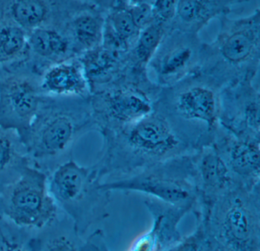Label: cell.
<instances>
[{
    "label": "cell",
    "instance_id": "cell-1",
    "mask_svg": "<svg viewBox=\"0 0 260 251\" xmlns=\"http://www.w3.org/2000/svg\"><path fill=\"white\" fill-rule=\"evenodd\" d=\"M101 134L103 148L95 164L103 176L130 174L160 161L194 153L200 148L197 137L157 103L151 114L138 122Z\"/></svg>",
    "mask_w": 260,
    "mask_h": 251
},
{
    "label": "cell",
    "instance_id": "cell-2",
    "mask_svg": "<svg viewBox=\"0 0 260 251\" xmlns=\"http://www.w3.org/2000/svg\"><path fill=\"white\" fill-rule=\"evenodd\" d=\"M89 97L44 94L34 120L19 135L35 167L57 159L81 135L95 129Z\"/></svg>",
    "mask_w": 260,
    "mask_h": 251
},
{
    "label": "cell",
    "instance_id": "cell-3",
    "mask_svg": "<svg viewBox=\"0 0 260 251\" xmlns=\"http://www.w3.org/2000/svg\"><path fill=\"white\" fill-rule=\"evenodd\" d=\"M259 186L236 185L207 207H194L211 250L260 249Z\"/></svg>",
    "mask_w": 260,
    "mask_h": 251
},
{
    "label": "cell",
    "instance_id": "cell-4",
    "mask_svg": "<svg viewBox=\"0 0 260 251\" xmlns=\"http://www.w3.org/2000/svg\"><path fill=\"white\" fill-rule=\"evenodd\" d=\"M103 178L96 164L83 167L73 159L57 166L48 177L57 207L71 219L80 237L92 225L109 217L111 192L102 187Z\"/></svg>",
    "mask_w": 260,
    "mask_h": 251
},
{
    "label": "cell",
    "instance_id": "cell-5",
    "mask_svg": "<svg viewBox=\"0 0 260 251\" xmlns=\"http://www.w3.org/2000/svg\"><path fill=\"white\" fill-rule=\"evenodd\" d=\"M108 191L143 193L162 202L194 209L199 199L197 169L194 153L156 163L135 173L102 182Z\"/></svg>",
    "mask_w": 260,
    "mask_h": 251
},
{
    "label": "cell",
    "instance_id": "cell-6",
    "mask_svg": "<svg viewBox=\"0 0 260 251\" xmlns=\"http://www.w3.org/2000/svg\"><path fill=\"white\" fill-rule=\"evenodd\" d=\"M162 88L149 77L124 75L103 89L90 94L95 129L100 133L138 122L154 111Z\"/></svg>",
    "mask_w": 260,
    "mask_h": 251
},
{
    "label": "cell",
    "instance_id": "cell-7",
    "mask_svg": "<svg viewBox=\"0 0 260 251\" xmlns=\"http://www.w3.org/2000/svg\"><path fill=\"white\" fill-rule=\"evenodd\" d=\"M220 18V30L211 44H204L203 58L220 60L221 67L213 75L218 79L222 66L229 82L250 74H257L259 66L260 10L247 16Z\"/></svg>",
    "mask_w": 260,
    "mask_h": 251
},
{
    "label": "cell",
    "instance_id": "cell-8",
    "mask_svg": "<svg viewBox=\"0 0 260 251\" xmlns=\"http://www.w3.org/2000/svg\"><path fill=\"white\" fill-rule=\"evenodd\" d=\"M58 210L46 172L34 165L0 190V219L19 228L42 229L57 219Z\"/></svg>",
    "mask_w": 260,
    "mask_h": 251
},
{
    "label": "cell",
    "instance_id": "cell-9",
    "mask_svg": "<svg viewBox=\"0 0 260 251\" xmlns=\"http://www.w3.org/2000/svg\"><path fill=\"white\" fill-rule=\"evenodd\" d=\"M224 86L215 78L198 71L170 88H162L157 103L180 123H201L213 140L218 129L220 93Z\"/></svg>",
    "mask_w": 260,
    "mask_h": 251
},
{
    "label": "cell",
    "instance_id": "cell-10",
    "mask_svg": "<svg viewBox=\"0 0 260 251\" xmlns=\"http://www.w3.org/2000/svg\"><path fill=\"white\" fill-rule=\"evenodd\" d=\"M44 93L41 76L23 60L0 67V126L22 135L34 120Z\"/></svg>",
    "mask_w": 260,
    "mask_h": 251
},
{
    "label": "cell",
    "instance_id": "cell-11",
    "mask_svg": "<svg viewBox=\"0 0 260 251\" xmlns=\"http://www.w3.org/2000/svg\"><path fill=\"white\" fill-rule=\"evenodd\" d=\"M204 44L199 33L170 27L147 66L153 83L170 88L200 70Z\"/></svg>",
    "mask_w": 260,
    "mask_h": 251
},
{
    "label": "cell",
    "instance_id": "cell-12",
    "mask_svg": "<svg viewBox=\"0 0 260 251\" xmlns=\"http://www.w3.org/2000/svg\"><path fill=\"white\" fill-rule=\"evenodd\" d=\"M257 74L234 79L220 93L219 125L243 138L259 139V89L253 82Z\"/></svg>",
    "mask_w": 260,
    "mask_h": 251
},
{
    "label": "cell",
    "instance_id": "cell-13",
    "mask_svg": "<svg viewBox=\"0 0 260 251\" xmlns=\"http://www.w3.org/2000/svg\"><path fill=\"white\" fill-rule=\"evenodd\" d=\"M95 6L86 0H0V21L28 33L41 27H64L74 15Z\"/></svg>",
    "mask_w": 260,
    "mask_h": 251
},
{
    "label": "cell",
    "instance_id": "cell-14",
    "mask_svg": "<svg viewBox=\"0 0 260 251\" xmlns=\"http://www.w3.org/2000/svg\"><path fill=\"white\" fill-rule=\"evenodd\" d=\"M211 144L237 184L249 187L259 186V139L237 136L219 126Z\"/></svg>",
    "mask_w": 260,
    "mask_h": 251
},
{
    "label": "cell",
    "instance_id": "cell-15",
    "mask_svg": "<svg viewBox=\"0 0 260 251\" xmlns=\"http://www.w3.org/2000/svg\"><path fill=\"white\" fill-rule=\"evenodd\" d=\"M144 204L151 214L153 224L149 231L137 237L131 250H173L182 239L178 224L191 208L147 196Z\"/></svg>",
    "mask_w": 260,
    "mask_h": 251
},
{
    "label": "cell",
    "instance_id": "cell-16",
    "mask_svg": "<svg viewBox=\"0 0 260 251\" xmlns=\"http://www.w3.org/2000/svg\"><path fill=\"white\" fill-rule=\"evenodd\" d=\"M77 57L64 27H41L28 33L24 62L39 76L49 67Z\"/></svg>",
    "mask_w": 260,
    "mask_h": 251
},
{
    "label": "cell",
    "instance_id": "cell-17",
    "mask_svg": "<svg viewBox=\"0 0 260 251\" xmlns=\"http://www.w3.org/2000/svg\"><path fill=\"white\" fill-rule=\"evenodd\" d=\"M194 158L199 184L196 206H208L226 190L239 185L211 143L196 150Z\"/></svg>",
    "mask_w": 260,
    "mask_h": 251
},
{
    "label": "cell",
    "instance_id": "cell-18",
    "mask_svg": "<svg viewBox=\"0 0 260 251\" xmlns=\"http://www.w3.org/2000/svg\"><path fill=\"white\" fill-rule=\"evenodd\" d=\"M41 88L48 95L90 96L89 84L78 57L59 62L45 70L41 76Z\"/></svg>",
    "mask_w": 260,
    "mask_h": 251
},
{
    "label": "cell",
    "instance_id": "cell-19",
    "mask_svg": "<svg viewBox=\"0 0 260 251\" xmlns=\"http://www.w3.org/2000/svg\"><path fill=\"white\" fill-rule=\"evenodd\" d=\"M249 0H179L171 27L199 33L213 19L231 13Z\"/></svg>",
    "mask_w": 260,
    "mask_h": 251
},
{
    "label": "cell",
    "instance_id": "cell-20",
    "mask_svg": "<svg viewBox=\"0 0 260 251\" xmlns=\"http://www.w3.org/2000/svg\"><path fill=\"white\" fill-rule=\"evenodd\" d=\"M99 6L88 8L74 15L65 26L77 57L101 45L106 15Z\"/></svg>",
    "mask_w": 260,
    "mask_h": 251
},
{
    "label": "cell",
    "instance_id": "cell-21",
    "mask_svg": "<svg viewBox=\"0 0 260 251\" xmlns=\"http://www.w3.org/2000/svg\"><path fill=\"white\" fill-rule=\"evenodd\" d=\"M31 163L19 133L0 126V190L17 180Z\"/></svg>",
    "mask_w": 260,
    "mask_h": 251
},
{
    "label": "cell",
    "instance_id": "cell-22",
    "mask_svg": "<svg viewBox=\"0 0 260 251\" xmlns=\"http://www.w3.org/2000/svg\"><path fill=\"white\" fill-rule=\"evenodd\" d=\"M57 219L42 228L45 232L39 237L31 240L30 248L33 250H84L85 242L74 228L67 231L64 227L60 228Z\"/></svg>",
    "mask_w": 260,
    "mask_h": 251
},
{
    "label": "cell",
    "instance_id": "cell-23",
    "mask_svg": "<svg viewBox=\"0 0 260 251\" xmlns=\"http://www.w3.org/2000/svg\"><path fill=\"white\" fill-rule=\"evenodd\" d=\"M28 32L8 21H0V65H7L25 59Z\"/></svg>",
    "mask_w": 260,
    "mask_h": 251
},
{
    "label": "cell",
    "instance_id": "cell-24",
    "mask_svg": "<svg viewBox=\"0 0 260 251\" xmlns=\"http://www.w3.org/2000/svg\"><path fill=\"white\" fill-rule=\"evenodd\" d=\"M179 3V0H154L151 6L153 21L171 27Z\"/></svg>",
    "mask_w": 260,
    "mask_h": 251
},
{
    "label": "cell",
    "instance_id": "cell-25",
    "mask_svg": "<svg viewBox=\"0 0 260 251\" xmlns=\"http://www.w3.org/2000/svg\"><path fill=\"white\" fill-rule=\"evenodd\" d=\"M128 9L140 30L153 21L151 6L150 5H128Z\"/></svg>",
    "mask_w": 260,
    "mask_h": 251
},
{
    "label": "cell",
    "instance_id": "cell-26",
    "mask_svg": "<svg viewBox=\"0 0 260 251\" xmlns=\"http://www.w3.org/2000/svg\"><path fill=\"white\" fill-rule=\"evenodd\" d=\"M86 1L90 2V3L100 6L104 10L105 9H109L112 3V0H86Z\"/></svg>",
    "mask_w": 260,
    "mask_h": 251
},
{
    "label": "cell",
    "instance_id": "cell-27",
    "mask_svg": "<svg viewBox=\"0 0 260 251\" xmlns=\"http://www.w3.org/2000/svg\"><path fill=\"white\" fill-rule=\"evenodd\" d=\"M154 0H127L128 5H150L152 6Z\"/></svg>",
    "mask_w": 260,
    "mask_h": 251
},
{
    "label": "cell",
    "instance_id": "cell-28",
    "mask_svg": "<svg viewBox=\"0 0 260 251\" xmlns=\"http://www.w3.org/2000/svg\"><path fill=\"white\" fill-rule=\"evenodd\" d=\"M0 249H2V247H1V246H0Z\"/></svg>",
    "mask_w": 260,
    "mask_h": 251
}]
</instances>
